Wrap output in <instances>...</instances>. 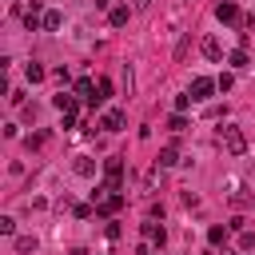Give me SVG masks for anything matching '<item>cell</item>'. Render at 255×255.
Listing matches in <instances>:
<instances>
[{
  "label": "cell",
  "mask_w": 255,
  "mask_h": 255,
  "mask_svg": "<svg viewBox=\"0 0 255 255\" xmlns=\"http://www.w3.org/2000/svg\"><path fill=\"white\" fill-rule=\"evenodd\" d=\"M24 24H28V32H36V28L44 24V20H40V4H32V8L24 12Z\"/></svg>",
  "instance_id": "obj_8"
},
{
  "label": "cell",
  "mask_w": 255,
  "mask_h": 255,
  "mask_svg": "<svg viewBox=\"0 0 255 255\" xmlns=\"http://www.w3.org/2000/svg\"><path fill=\"white\" fill-rule=\"evenodd\" d=\"M76 96H84V100L96 104V96H92V80H80V84H76Z\"/></svg>",
  "instance_id": "obj_13"
},
{
  "label": "cell",
  "mask_w": 255,
  "mask_h": 255,
  "mask_svg": "<svg viewBox=\"0 0 255 255\" xmlns=\"http://www.w3.org/2000/svg\"><path fill=\"white\" fill-rule=\"evenodd\" d=\"M228 200H231L235 207H247V204H255V196H251V191H247L239 179H231V183H228Z\"/></svg>",
  "instance_id": "obj_2"
},
{
  "label": "cell",
  "mask_w": 255,
  "mask_h": 255,
  "mask_svg": "<svg viewBox=\"0 0 255 255\" xmlns=\"http://www.w3.org/2000/svg\"><path fill=\"white\" fill-rule=\"evenodd\" d=\"M215 88H219L215 80H207V76H196V80H191V92H187V96H191V100H207V96H211Z\"/></svg>",
  "instance_id": "obj_3"
},
{
  "label": "cell",
  "mask_w": 255,
  "mask_h": 255,
  "mask_svg": "<svg viewBox=\"0 0 255 255\" xmlns=\"http://www.w3.org/2000/svg\"><path fill=\"white\" fill-rule=\"evenodd\" d=\"M104 128H108V132H120V128H124V112H120V108H112V112L104 116Z\"/></svg>",
  "instance_id": "obj_6"
},
{
  "label": "cell",
  "mask_w": 255,
  "mask_h": 255,
  "mask_svg": "<svg viewBox=\"0 0 255 255\" xmlns=\"http://www.w3.org/2000/svg\"><path fill=\"white\" fill-rule=\"evenodd\" d=\"M60 24H64V16H60L56 8H52V12H44V28H48V32H56Z\"/></svg>",
  "instance_id": "obj_11"
},
{
  "label": "cell",
  "mask_w": 255,
  "mask_h": 255,
  "mask_svg": "<svg viewBox=\"0 0 255 255\" xmlns=\"http://www.w3.org/2000/svg\"><path fill=\"white\" fill-rule=\"evenodd\" d=\"M28 80H32V84L44 80V68H40V64H28Z\"/></svg>",
  "instance_id": "obj_16"
},
{
  "label": "cell",
  "mask_w": 255,
  "mask_h": 255,
  "mask_svg": "<svg viewBox=\"0 0 255 255\" xmlns=\"http://www.w3.org/2000/svg\"><path fill=\"white\" fill-rule=\"evenodd\" d=\"M179 164V152L176 148H164V152H159V168H176Z\"/></svg>",
  "instance_id": "obj_10"
},
{
  "label": "cell",
  "mask_w": 255,
  "mask_h": 255,
  "mask_svg": "<svg viewBox=\"0 0 255 255\" xmlns=\"http://www.w3.org/2000/svg\"><path fill=\"white\" fill-rule=\"evenodd\" d=\"M44 140H48L44 132H36V136H28V148H44Z\"/></svg>",
  "instance_id": "obj_21"
},
{
  "label": "cell",
  "mask_w": 255,
  "mask_h": 255,
  "mask_svg": "<svg viewBox=\"0 0 255 255\" xmlns=\"http://www.w3.org/2000/svg\"><path fill=\"white\" fill-rule=\"evenodd\" d=\"M120 187V159H108V191Z\"/></svg>",
  "instance_id": "obj_9"
},
{
  "label": "cell",
  "mask_w": 255,
  "mask_h": 255,
  "mask_svg": "<svg viewBox=\"0 0 255 255\" xmlns=\"http://www.w3.org/2000/svg\"><path fill=\"white\" fill-rule=\"evenodd\" d=\"M219 148H223V152H231V155H243V152H247V136H243V128H223V132H219Z\"/></svg>",
  "instance_id": "obj_1"
},
{
  "label": "cell",
  "mask_w": 255,
  "mask_h": 255,
  "mask_svg": "<svg viewBox=\"0 0 255 255\" xmlns=\"http://www.w3.org/2000/svg\"><path fill=\"white\" fill-rule=\"evenodd\" d=\"M215 16H219L223 24H235V20H239V8L231 4V0H223V4H215Z\"/></svg>",
  "instance_id": "obj_4"
},
{
  "label": "cell",
  "mask_w": 255,
  "mask_h": 255,
  "mask_svg": "<svg viewBox=\"0 0 255 255\" xmlns=\"http://www.w3.org/2000/svg\"><path fill=\"white\" fill-rule=\"evenodd\" d=\"M112 24L124 28V24H128V8H112Z\"/></svg>",
  "instance_id": "obj_17"
},
{
  "label": "cell",
  "mask_w": 255,
  "mask_h": 255,
  "mask_svg": "<svg viewBox=\"0 0 255 255\" xmlns=\"http://www.w3.org/2000/svg\"><path fill=\"white\" fill-rule=\"evenodd\" d=\"M76 172H80V176H92V172H96V168H92V159H88V155H80V159H76Z\"/></svg>",
  "instance_id": "obj_14"
},
{
  "label": "cell",
  "mask_w": 255,
  "mask_h": 255,
  "mask_svg": "<svg viewBox=\"0 0 255 255\" xmlns=\"http://www.w3.org/2000/svg\"><path fill=\"white\" fill-rule=\"evenodd\" d=\"M231 68H239V72L247 68V52H231Z\"/></svg>",
  "instance_id": "obj_18"
},
{
  "label": "cell",
  "mask_w": 255,
  "mask_h": 255,
  "mask_svg": "<svg viewBox=\"0 0 255 255\" xmlns=\"http://www.w3.org/2000/svg\"><path fill=\"white\" fill-rule=\"evenodd\" d=\"M144 235L155 239V243H164V228H155V223H144Z\"/></svg>",
  "instance_id": "obj_12"
},
{
  "label": "cell",
  "mask_w": 255,
  "mask_h": 255,
  "mask_svg": "<svg viewBox=\"0 0 255 255\" xmlns=\"http://www.w3.org/2000/svg\"><path fill=\"white\" fill-rule=\"evenodd\" d=\"M16 251H36V239H32V235H20V239H16Z\"/></svg>",
  "instance_id": "obj_15"
},
{
  "label": "cell",
  "mask_w": 255,
  "mask_h": 255,
  "mask_svg": "<svg viewBox=\"0 0 255 255\" xmlns=\"http://www.w3.org/2000/svg\"><path fill=\"white\" fill-rule=\"evenodd\" d=\"M116 207H120V196H108V200H104V207H100V211H104V215H112V211H116Z\"/></svg>",
  "instance_id": "obj_19"
},
{
  "label": "cell",
  "mask_w": 255,
  "mask_h": 255,
  "mask_svg": "<svg viewBox=\"0 0 255 255\" xmlns=\"http://www.w3.org/2000/svg\"><path fill=\"white\" fill-rule=\"evenodd\" d=\"M56 108H60L64 116H76V96H64V92H60V96H56Z\"/></svg>",
  "instance_id": "obj_7"
},
{
  "label": "cell",
  "mask_w": 255,
  "mask_h": 255,
  "mask_svg": "<svg viewBox=\"0 0 255 255\" xmlns=\"http://www.w3.org/2000/svg\"><path fill=\"white\" fill-rule=\"evenodd\" d=\"M200 52H204L207 60H219V56H223V48H219V40H215V36H204V44H200Z\"/></svg>",
  "instance_id": "obj_5"
},
{
  "label": "cell",
  "mask_w": 255,
  "mask_h": 255,
  "mask_svg": "<svg viewBox=\"0 0 255 255\" xmlns=\"http://www.w3.org/2000/svg\"><path fill=\"white\" fill-rule=\"evenodd\" d=\"M0 231H4V235H12V231H16V219H8V215H4V219H0Z\"/></svg>",
  "instance_id": "obj_20"
}]
</instances>
